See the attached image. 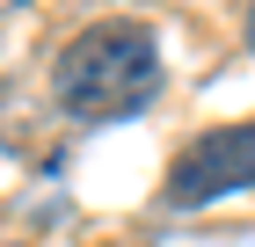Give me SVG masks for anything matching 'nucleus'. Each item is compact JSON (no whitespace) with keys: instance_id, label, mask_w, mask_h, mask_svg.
Wrapping results in <instances>:
<instances>
[{"instance_id":"7ed1b4c3","label":"nucleus","mask_w":255,"mask_h":247,"mask_svg":"<svg viewBox=\"0 0 255 247\" xmlns=\"http://www.w3.org/2000/svg\"><path fill=\"white\" fill-rule=\"evenodd\" d=\"M241 37H248V51H255V0H248V22H241Z\"/></svg>"},{"instance_id":"f257e3e1","label":"nucleus","mask_w":255,"mask_h":247,"mask_svg":"<svg viewBox=\"0 0 255 247\" xmlns=\"http://www.w3.org/2000/svg\"><path fill=\"white\" fill-rule=\"evenodd\" d=\"M160 87H168V66H160V37L131 15L88 22L59 58H51V95L73 124H117V116L153 109Z\"/></svg>"},{"instance_id":"f03ea898","label":"nucleus","mask_w":255,"mask_h":247,"mask_svg":"<svg viewBox=\"0 0 255 247\" xmlns=\"http://www.w3.org/2000/svg\"><path fill=\"white\" fill-rule=\"evenodd\" d=\"M241 189H255V124H212L175 153L160 204L197 211V204H219V196H241Z\"/></svg>"}]
</instances>
